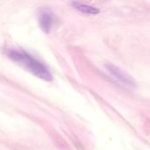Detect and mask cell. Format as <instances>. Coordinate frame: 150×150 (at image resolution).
Wrapping results in <instances>:
<instances>
[{"mask_svg":"<svg viewBox=\"0 0 150 150\" xmlns=\"http://www.w3.org/2000/svg\"><path fill=\"white\" fill-rule=\"evenodd\" d=\"M72 4L77 11H81L82 13H84V14L97 15L100 11L98 9H97L94 6H91V5L82 4V3H79V2H74V3H72Z\"/></svg>","mask_w":150,"mask_h":150,"instance_id":"obj_4","label":"cell"},{"mask_svg":"<svg viewBox=\"0 0 150 150\" xmlns=\"http://www.w3.org/2000/svg\"><path fill=\"white\" fill-rule=\"evenodd\" d=\"M54 21V18L53 13L50 11L48 10L42 11L40 16V25L41 29L44 32L48 33L51 30Z\"/></svg>","mask_w":150,"mask_h":150,"instance_id":"obj_3","label":"cell"},{"mask_svg":"<svg viewBox=\"0 0 150 150\" xmlns=\"http://www.w3.org/2000/svg\"><path fill=\"white\" fill-rule=\"evenodd\" d=\"M106 69L111 73V75L112 76H114V78H116L120 83H122L127 87H134V80L129 76H127L125 72H123L120 69H119V68H117L112 64L106 65Z\"/></svg>","mask_w":150,"mask_h":150,"instance_id":"obj_2","label":"cell"},{"mask_svg":"<svg viewBox=\"0 0 150 150\" xmlns=\"http://www.w3.org/2000/svg\"><path fill=\"white\" fill-rule=\"evenodd\" d=\"M8 55L11 60L23 66L29 72L33 73L39 78L45 81H52L53 76L48 69L41 62L34 58L25 50L11 49L9 51Z\"/></svg>","mask_w":150,"mask_h":150,"instance_id":"obj_1","label":"cell"}]
</instances>
